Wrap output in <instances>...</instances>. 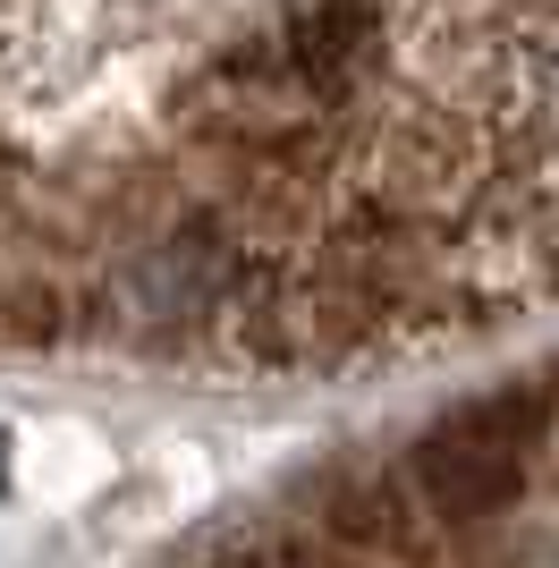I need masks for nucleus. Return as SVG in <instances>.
Returning a JSON list of instances; mask_svg holds the SVG:
<instances>
[{"mask_svg": "<svg viewBox=\"0 0 559 568\" xmlns=\"http://www.w3.org/2000/svg\"><path fill=\"white\" fill-rule=\"evenodd\" d=\"M559 306V0H0V356L297 382Z\"/></svg>", "mask_w": 559, "mask_h": 568, "instance_id": "1", "label": "nucleus"}, {"mask_svg": "<svg viewBox=\"0 0 559 568\" xmlns=\"http://www.w3.org/2000/svg\"><path fill=\"white\" fill-rule=\"evenodd\" d=\"M170 568H559V356L305 467Z\"/></svg>", "mask_w": 559, "mask_h": 568, "instance_id": "2", "label": "nucleus"}]
</instances>
